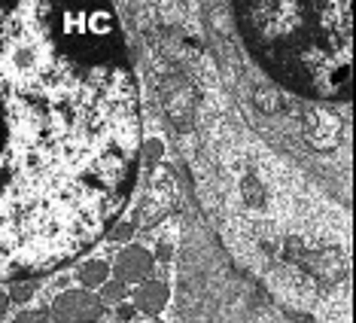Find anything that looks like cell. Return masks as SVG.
<instances>
[{
  "label": "cell",
  "instance_id": "6da1fadb",
  "mask_svg": "<svg viewBox=\"0 0 356 323\" xmlns=\"http://www.w3.org/2000/svg\"><path fill=\"white\" fill-rule=\"evenodd\" d=\"M137 165L140 98L110 0H0V281L110 235Z\"/></svg>",
  "mask_w": 356,
  "mask_h": 323
},
{
  "label": "cell",
  "instance_id": "7a4b0ae2",
  "mask_svg": "<svg viewBox=\"0 0 356 323\" xmlns=\"http://www.w3.org/2000/svg\"><path fill=\"white\" fill-rule=\"evenodd\" d=\"M259 61L286 86L344 95L350 79V0H241Z\"/></svg>",
  "mask_w": 356,
  "mask_h": 323
},
{
  "label": "cell",
  "instance_id": "3957f363",
  "mask_svg": "<svg viewBox=\"0 0 356 323\" xmlns=\"http://www.w3.org/2000/svg\"><path fill=\"white\" fill-rule=\"evenodd\" d=\"M104 308L107 305L101 302L92 290H64L52 299V311L49 317L55 323H101Z\"/></svg>",
  "mask_w": 356,
  "mask_h": 323
},
{
  "label": "cell",
  "instance_id": "277c9868",
  "mask_svg": "<svg viewBox=\"0 0 356 323\" xmlns=\"http://www.w3.org/2000/svg\"><path fill=\"white\" fill-rule=\"evenodd\" d=\"M152 269H156V260H152V253L140 244H128L122 253L116 256V262H113V274H116L119 281H125L128 287H137L140 281H147Z\"/></svg>",
  "mask_w": 356,
  "mask_h": 323
},
{
  "label": "cell",
  "instance_id": "5b68a950",
  "mask_svg": "<svg viewBox=\"0 0 356 323\" xmlns=\"http://www.w3.org/2000/svg\"><path fill=\"white\" fill-rule=\"evenodd\" d=\"M168 299H171V290H168L165 281L147 278V281H140V284L134 287L131 305H134V311H140L143 317H149V320H152V317H159V314L165 311Z\"/></svg>",
  "mask_w": 356,
  "mask_h": 323
},
{
  "label": "cell",
  "instance_id": "8992f818",
  "mask_svg": "<svg viewBox=\"0 0 356 323\" xmlns=\"http://www.w3.org/2000/svg\"><path fill=\"white\" fill-rule=\"evenodd\" d=\"M107 278H110V265L104 260H86L76 269V281L83 284V290H98Z\"/></svg>",
  "mask_w": 356,
  "mask_h": 323
},
{
  "label": "cell",
  "instance_id": "52a82bcc",
  "mask_svg": "<svg viewBox=\"0 0 356 323\" xmlns=\"http://www.w3.org/2000/svg\"><path fill=\"white\" fill-rule=\"evenodd\" d=\"M98 299L104 305H119V302H125L128 299V284L125 281H119V278H107L104 284L98 287Z\"/></svg>",
  "mask_w": 356,
  "mask_h": 323
},
{
  "label": "cell",
  "instance_id": "ba28073f",
  "mask_svg": "<svg viewBox=\"0 0 356 323\" xmlns=\"http://www.w3.org/2000/svg\"><path fill=\"white\" fill-rule=\"evenodd\" d=\"M6 293H10V302L25 305V302H31V296L37 293V281H13Z\"/></svg>",
  "mask_w": 356,
  "mask_h": 323
},
{
  "label": "cell",
  "instance_id": "9c48e42d",
  "mask_svg": "<svg viewBox=\"0 0 356 323\" xmlns=\"http://www.w3.org/2000/svg\"><path fill=\"white\" fill-rule=\"evenodd\" d=\"M13 323H55L49 317V311H37V308H28V311H19L13 317Z\"/></svg>",
  "mask_w": 356,
  "mask_h": 323
},
{
  "label": "cell",
  "instance_id": "30bf717a",
  "mask_svg": "<svg viewBox=\"0 0 356 323\" xmlns=\"http://www.w3.org/2000/svg\"><path fill=\"white\" fill-rule=\"evenodd\" d=\"M131 235H134V226L131 223H119V226H113V229H110L113 241H131Z\"/></svg>",
  "mask_w": 356,
  "mask_h": 323
},
{
  "label": "cell",
  "instance_id": "8fae6325",
  "mask_svg": "<svg viewBox=\"0 0 356 323\" xmlns=\"http://www.w3.org/2000/svg\"><path fill=\"white\" fill-rule=\"evenodd\" d=\"M134 305H125V302H119V317H122V320H131L134 317Z\"/></svg>",
  "mask_w": 356,
  "mask_h": 323
},
{
  "label": "cell",
  "instance_id": "7c38bea8",
  "mask_svg": "<svg viewBox=\"0 0 356 323\" xmlns=\"http://www.w3.org/2000/svg\"><path fill=\"white\" fill-rule=\"evenodd\" d=\"M6 308H10V293H6V290H0V317L6 314Z\"/></svg>",
  "mask_w": 356,
  "mask_h": 323
},
{
  "label": "cell",
  "instance_id": "4fadbf2b",
  "mask_svg": "<svg viewBox=\"0 0 356 323\" xmlns=\"http://www.w3.org/2000/svg\"><path fill=\"white\" fill-rule=\"evenodd\" d=\"M149 323H156V320H149Z\"/></svg>",
  "mask_w": 356,
  "mask_h": 323
}]
</instances>
